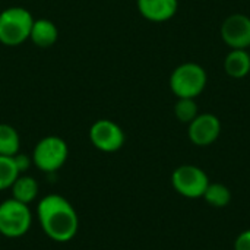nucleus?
Returning a JSON list of instances; mask_svg holds the SVG:
<instances>
[{"label":"nucleus","instance_id":"9d476101","mask_svg":"<svg viewBox=\"0 0 250 250\" xmlns=\"http://www.w3.org/2000/svg\"><path fill=\"white\" fill-rule=\"evenodd\" d=\"M139 13L151 22H166L170 21L179 9V0H138Z\"/></svg>","mask_w":250,"mask_h":250},{"label":"nucleus","instance_id":"4468645a","mask_svg":"<svg viewBox=\"0 0 250 250\" xmlns=\"http://www.w3.org/2000/svg\"><path fill=\"white\" fill-rule=\"evenodd\" d=\"M21 139L15 127L0 123V155L13 157L19 152Z\"/></svg>","mask_w":250,"mask_h":250},{"label":"nucleus","instance_id":"2eb2a0df","mask_svg":"<svg viewBox=\"0 0 250 250\" xmlns=\"http://www.w3.org/2000/svg\"><path fill=\"white\" fill-rule=\"evenodd\" d=\"M202 198L212 208H224L231 201V192L223 183H211L209 182V185H208V188H207Z\"/></svg>","mask_w":250,"mask_h":250},{"label":"nucleus","instance_id":"0eeeda50","mask_svg":"<svg viewBox=\"0 0 250 250\" xmlns=\"http://www.w3.org/2000/svg\"><path fill=\"white\" fill-rule=\"evenodd\" d=\"M89 141L103 152H117L125 145V132L113 120L101 119L91 126Z\"/></svg>","mask_w":250,"mask_h":250},{"label":"nucleus","instance_id":"6ab92c4d","mask_svg":"<svg viewBox=\"0 0 250 250\" xmlns=\"http://www.w3.org/2000/svg\"><path fill=\"white\" fill-rule=\"evenodd\" d=\"M234 250H250V229L242 231L234 242Z\"/></svg>","mask_w":250,"mask_h":250},{"label":"nucleus","instance_id":"7ed1b4c3","mask_svg":"<svg viewBox=\"0 0 250 250\" xmlns=\"http://www.w3.org/2000/svg\"><path fill=\"white\" fill-rule=\"evenodd\" d=\"M34 18L23 7H7L0 13V42L4 45H19L29 40Z\"/></svg>","mask_w":250,"mask_h":250},{"label":"nucleus","instance_id":"1a4fd4ad","mask_svg":"<svg viewBox=\"0 0 250 250\" xmlns=\"http://www.w3.org/2000/svg\"><path fill=\"white\" fill-rule=\"evenodd\" d=\"M221 135V122L212 113H199L188 125V138L196 146H209Z\"/></svg>","mask_w":250,"mask_h":250},{"label":"nucleus","instance_id":"9b49d317","mask_svg":"<svg viewBox=\"0 0 250 250\" xmlns=\"http://www.w3.org/2000/svg\"><path fill=\"white\" fill-rule=\"evenodd\" d=\"M224 70L233 79H243L250 73L249 50H230L224 59Z\"/></svg>","mask_w":250,"mask_h":250},{"label":"nucleus","instance_id":"39448f33","mask_svg":"<svg viewBox=\"0 0 250 250\" xmlns=\"http://www.w3.org/2000/svg\"><path fill=\"white\" fill-rule=\"evenodd\" d=\"M69 157L67 144L59 136L42 138L32 151V163L44 173H56Z\"/></svg>","mask_w":250,"mask_h":250},{"label":"nucleus","instance_id":"aec40b11","mask_svg":"<svg viewBox=\"0 0 250 250\" xmlns=\"http://www.w3.org/2000/svg\"><path fill=\"white\" fill-rule=\"evenodd\" d=\"M249 54H250V48H249Z\"/></svg>","mask_w":250,"mask_h":250},{"label":"nucleus","instance_id":"f03ea898","mask_svg":"<svg viewBox=\"0 0 250 250\" xmlns=\"http://www.w3.org/2000/svg\"><path fill=\"white\" fill-rule=\"evenodd\" d=\"M170 89L177 98L196 100L207 88L208 73L204 66L193 62L179 64L170 75Z\"/></svg>","mask_w":250,"mask_h":250},{"label":"nucleus","instance_id":"423d86ee","mask_svg":"<svg viewBox=\"0 0 250 250\" xmlns=\"http://www.w3.org/2000/svg\"><path fill=\"white\" fill-rule=\"evenodd\" d=\"M171 185L179 195L188 199H198L204 196L209 185V179L201 167L185 164L173 171Z\"/></svg>","mask_w":250,"mask_h":250},{"label":"nucleus","instance_id":"f8f14e48","mask_svg":"<svg viewBox=\"0 0 250 250\" xmlns=\"http://www.w3.org/2000/svg\"><path fill=\"white\" fill-rule=\"evenodd\" d=\"M57 38H59V29L51 21H48V19H37V21H34L29 40L37 47L48 48L57 41Z\"/></svg>","mask_w":250,"mask_h":250},{"label":"nucleus","instance_id":"f3484780","mask_svg":"<svg viewBox=\"0 0 250 250\" xmlns=\"http://www.w3.org/2000/svg\"><path fill=\"white\" fill-rule=\"evenodd\" d=\"M198 114V104L193 98H177L174 104V116L179 122L189 125Z\"/></svg>","mask_w":250,"mask_h":250},{"label":"nucleus","instance_id":"6e6552de","mask_svg":"<svg viewBox=\"0 0 250 250\" xmlns=\"http://www.w3.org/2000/svg\"><path fill=\"white\" fill-rule=\"evenodd\" d=\"M221 38L230 50L250 48V18L245 13L227 16L221 25Z\"/></svg>","mask_w":250,"mask_h":250},{"label":"nucleus","instance_id":"dca6fc26","mask_svg":"<svg viewBox=\"0 0 250 250\" xmlns=\"http://www.w3.org/2000/svg\"><path fill=\"white\" fill-rule=\"evenodd\" d=\"M19 174L13 157L0 155V190L10 189Z\"/></svg>","mask_w":250,"mask_h":250},{"label":"nucleus","instance_id":"f257e3e1","mask_svg":"<svg viewBox=\"0 0 250 250\" xmlns=\"http://www.w3.org/2000/svg\"><path fill=\"white\" fill-rule=\"evenodd\" d=\"M37 218L44 234L57 243L73 240L79 229V217L73 205L62 195L44 196L37 205Z\"/></svg>","mask_w":250,"mask_h":250},{"label":"nucleus","instance_id":"a211bd4d","mask_svg":"<svg viewBox=\"0 0 250 250\" xmlns=\"http://www.w3.org/2000/svg\"><path fill=\"white\" fill-rule=\"evenodd\" d=\"M13 160H15V164H16V168H18V171L19 173H25V171H28V168L31 167V164H32V158H29L28 155H25V154H16V155H13Z\"/></svg>","mask_w":250,"mask_h":250},{"label":"nucleus","instance_id":"20e7f679","mask_svg":"<svg viewBox=\"0 0 250 250\" xmlns=\"http://www.w3.org/2000/svg\"><path fill=\"white\" fill-rule=\"evenodd\" d=\"M32 226V212L28 205L6 199L0 204V234L9 239L25 236Z\"/></svg>","mask_w":250,"mask_h":250},{"label":"nucleus","instance_id":"ddd939ff","mask_svg":"<svg viewBox=\"0 0 250 250\" xmlns=\"http://www.w3.org/2000/svg\"><path fill=\"white\" fill-rule=\"evenodd\" d=\"M10 190H12V198L15 201L29 205L31 202L35 201V198L38 195V183L31 176L19 174V177L12 185Z\"/></svg>","mask_w":250,"mask_h":250}]
</instances>
